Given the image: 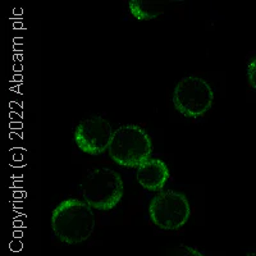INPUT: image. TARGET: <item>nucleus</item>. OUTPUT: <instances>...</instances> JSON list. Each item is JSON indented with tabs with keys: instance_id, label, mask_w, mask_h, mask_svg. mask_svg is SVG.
<instances>
[{
	"instance_id": "1",
	"label": "nucleus",
	"mask_w": 256,
	"mask_h": 256,
	"mask_svg": "<svg viewBox=\"0 0 256 256\" xmlns=\"http://www.w3.org/2000/svg\"><path fill=\"white\" fill-rule=\"evenodd\" d=\"M52 228L64 244H77L88 241L95 228L92 208L77 198L62 201L52 210Z\"/></svg>"
},
{
	"instance_id": "2",
	"label": "nucleus",
	"mask_w": 256,
	"mask_h": 256,
	"mask_svg": "<svg viewBox=\"0 0 256 256\" xmlns=\"http://www.w3.org/2000/svg\"><path fill=\"white\" fill-rule=\"evenodd\" d=\"M108 152L114 163L128 168H138L150 160L152 142L148 132L140 126H122L114 131Z\"/></svg>"
},
{
	"instance_id": "3",
	"label": "nucleus",
	"mask_w": 256,
	"mask_h": 256,
	"mask_svg": "<svg viewBox=\"0 0 256 256\" xmlns=\"http://www.w3.org/2000/svg\"><path fill=\"white\" fill-rule=\"evenodd\" d=\"M81 190L86 204L92 209L106 212L122 200L123 180L113 169H94L82 180Z\"/></svg>"
},
{
	"instance_id": "4",
	"label": "nucleus",
	"mask_w": 256,
	"mask_h": 256,
	"mask_svg": "<svg viewBox=\"0 0 256 256\" xmlns=\"http://www.w3.org/2000/svg\"><path fill=\"white\" fill-rule=\"evenodd\" d=\"M214 102V91L205 80L188 76L180 80L174 88L173 104L182 116L200 118L210 110Z\"/></svg>"
},
{
	"instance_id": "5",
	"label": "nucleus",
	"mask_w": 256,
	"mask_h": 256,
	"mask_svg": "<svg viewBox=\"0 0 256 256\" xmlns=\"http://www.w3.org/2000/svg\"><path fill=\"white\" fill-rule=\"evenodd\" d=\"M150 219L162 230H173L184 227L191 216L186 196L173 190L160 191L148 205Z\"/></svg>"
},
{
	"instance_id": "6",
	"label": "nucleus",
	"mask_w": 256,
	"mask_h": 256,
	"mask_svg": "<svg viewBox=\"0 0 256 256\" xmlns=\"http://www.w3.org/2000/svg\"><path fill=\"white\" fill-rule=\"evenodd\" d=\"M112 124L102 116H91L82 120L74 131V141L81 152L100 155L109 150L113 138Z\"/></svg>"
},
{
	"instance_id": "7",
	"label": "nucleus",
	"mask_w": 256,
	"mask_h": 256,
	"mask_svg": "<svg viewBox=\"0 0 256 256\" xmlns=\"http://www.w3.org/2000/svg\"><path fill=\"white\" fill-rule=\"evenodd\" d=\"M169 168L163 160L150 159L137 168L136 177L138 184L145 190L160 192L169 180Z\"/></svg>"
},
{
	"instance_id": "8",
	"label": "nucleus",
	"mask_w": 256,
	"mask_h": 256,
	"mask_svg": "<svg viewBox=\"0 0 256 256\" xmlns=\"http://www.w3.org/2000/svg\"><path fill=\"white\" fill-rule=\"evenodd\" d=\"M182 2L178 0H131L128 3L130 12L136 20H150L164 14L172 4Z\"/></svg>"
},
{
	"instance_id": "9",
	"label": "nucleus",
	"mask_w": 256,
	"mask_h": 256,
	"mask_svg": "<svg viewBox=\"0 0 256 256\" xmlns=\"http://www.w3.org/2000/svg\"><path fill=\"white\" fill-rule=\"evenodd\" d=\"M164 256H204L200 251H198L196 248H190L186 244H180V246H176V248H169Z\"/></svg>"
},
{
	"instance_id": "10",
	"label": "nucleus",
	"mask_w": 256,
	"mask_h": 256,
	"mask_svg": "<svg viewBox=\"0 0 256 256\" xmlns=\"http://www.w3.org/2000/svg\"><path fill=\"white\" fill-rule=\"evenodd\" d=\"M248 84H251V88L256 90V58L248 63Z\"/></svg>"
}]
</instances>
